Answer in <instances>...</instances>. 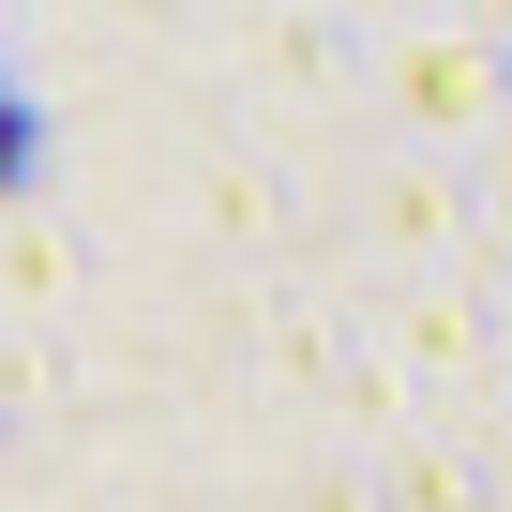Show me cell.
<instances>
[{
    "instance_id": "1",
    "label": "cell",
    "mask_w": 512,
    "mask_h": 512,
    "mask_svg": "<svg viewBox=\"0 0 512 512\" xmlns=\"http://www.w3.org/2000/svg\"><path fill=\"white\" fill-rule=\"evenodd\" d=\"M0 181H16V106H0Z\"/></svg>"
}]
</instances>
